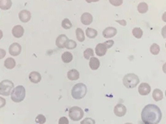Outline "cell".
<instances>
[{
  "mask_svg": "<svg viewBox=\"0 0 166 124\" xmlns=\"http://www.w3.org/2000/svg\"><path fill=\"white\" fill-rule=\"evenodd\" d=\"M161 116V109L154 104L147 105L141 113V119L145 124H158Z\"/></svg>",
  "mask_w": 166,
  "mask_h": 124,
  "instance_id": "cell-1",
  "label": "cell"
},
{
  "mask_svg": "<svg viewBox=\"0 0 166 124\" xmlns=\"http://www.w3.org/2000/svg\"><path fill=\"white\" fill-rule=\"evenodd\" d=\"M11 99L14 103H20L25 99L26 90L22 85H18L13 89L11 92Z\"/></svg>",
  "mask_w": 166,
  "mask_h": 124,
  "instance_id": "cell-2",
  "label": "cell"
},
{
  "mask_svg": "<svg viewBox=\"0 0 166 124\" xmlns=\"http://www.w3.org/2000/svg\"><path fill=\"white\" fill-rule=\"evenodd\" d=\"M87 92V87L83 83L75 85L72 89V96L75 99H81L85 97Z\"/></svg>",
  "mask_w": 166,
  "mask_h": 124,
  "instance_id": "cell-3",
  "label": "cell"
},
{
  "mask_svg": "<svg viewBox=\"0 0 166 124\" xmlns=\"http://www.w3.org/2000/svg\"><path fill=\"white\" fill-rule=\"evenodd\" d=\"M140 80L137 74L130 73V74H126L123 77V83L124 86L127 88H135L139 83Z\"/></svg>",
  "mask_w": 166,
  "mask_h": 124,
  "instance_id": "cell-4",
  "label": "cell"
},
{
  "mask_svg": "<svg viewBox=\"0 0 166 124\" xmlns=\"http://www.w3.org/2000/svg\"><path fill=\"white\" fill-rule=\"evenodd\" d=\"M14 84L9 80H3L0 82V95L4 96H8L11 94Z\"/></svg>",
  "mask_w": 166,
  "mask_h": 124,
  "instance_id": "cell-5",
  "label": "cell"
},
{
  "mask_svg": "<svg viewBox=\"0 0 166 124\" xmlns=\"http://www.w3.org/2000/svg\"><path fill=\"white\" fill-rule=\"evenodd\" d=\"M69 117L73 121H78L84 116V112L82 109L78 106H73L69 109Z\"/></svg>",
  "mask_w": 166,
  "mask_h": 124,
  "instance_id": "cell-6",
  "label": "cell"
},
{
  "mask_svg": "<svg viewBox=\"0 0 166 124\" xmlns=\"http://www.w3.org/2000/svg\"><path fill=\"white\" fill-rule=\"evenodd\" d=\"M22 47L20 43H12L9 48V52L12 56H18L21 53Z\"/></svg>",
  "mask_w": 166,
  "mask_h": 124,
  "instance_id": "cell-7",
  "label": "cell"
},
{
  "mask_svg": "<svg viewBox=\"0 0 166 124\" xmlns=\"http://www.w3.org/2000/svg\"><path fill=\"white\" fill-rule=\"evenodd\" d=\"M113 112H114V114L116 115V116L122 117V116H123L126 114V106H123V104H117L114 107Z\"/></svg>",
  "mask_w": 166,
  "mask_h": 124,
  "instance_id": "cell-8",
  "label": "cell"
},
{
  "mask_svg": "<svg viewBox=\"0 0 166 124\" xmlns=\"http://www.w3.org/2000/svg\"><path fill=\"white\" fill-rule=\"evenodd\" d=\"M19 18H20V21L23 23H27L31 18V13L28 10L23 9L19 13Z\"/></svg>",
  "mask_w": 166,
  "mask_h": 124,
  "instance_id": "cell-9",
  "label": "cell"
},
{
  "mask_svg": "<svg viewBox=\"0 0 166 124\" xmlns=\"http://www.w3.org/2000/svg\"><path fill=\"white\" fill-rule=\"evenodd\" d=\"M138 92L141 96H147L151 92V87L148 83H141L138 87Z\"/></svg>",
  "mask_w": 166,
  "mask_h": 124,
  "instance_id": "cell-10",
  "label": "cell"
},
{
  "mask_svg": "<svg viewBox=\"0 0 166 124\" xmlns=\"http://www.w3.org/2000/svg\"><path fill=\"white\" fill-rule=\"evenodd\" d=\"M117 33V30L114 27H107V28L105 29L103 31V35L105 38H110V37H113Z\"/></svg>",
  "mask_w": 166,
  "mask_h": 124,
  "instance_id": "cell-11",
  "label": "cell"
},
{
  "mask_svg": "<svg viewBox=\"0 0 166 124\" xmlns=\"http://www.w3.org/2000/svg\"><path fill=\"white\" fill-rule=\"evenodd\" d=\"M12 33H13V35L15 36L16 38H20V37L23 36V33H24V29L20 25H17V26H15L13 28Z\"/></svg>",
  "mask_w": 166,
  "mask_h": 124,
  "instance_id": "cell-12",
  "label": "cell"
},
{
  "mask_svg": "<svg viewBox=\"0 0 166 124\" xmlns=\"http://www.w3.org/2000/svg\"><path fill=\"white\" fill-rule=\"evenodd\" d=\"M68 38L67 37L66 35L65 34H61L57 37L56 39V45L59 48H64L65 47V43Z\"/></svg>",
  "mask_w": 166,
  "mask_h": 124,
  "instance_id": "cell-13",
  "label": "cell"
},
{
  "mask_svg": "<svg viewBox=\"0 0 166 124\" xmlns=\"http://www.w3.org/2000/svg\"><path fill=\"white\" fill-rule=\"evenodd\" d=\"M106 51H107V47L104 44V43H99L96 47V54H97V56H104L106 54Z\"/></svg>",
  "mask_w": 166,
  "mask_h": 124,
  "instance_id": "cell-14",
  "label": "cell"
},
{
  "mask_svg": "<svg viewBox=\"0 0 166 124\" xmlns=\"http://www.w3.org/2000/svg\"><path fill=\"white\" fill-rule=\"evenodd\" d=\"M29 79L31 82L35 83H39L41 80V75L40 74V73L37 72V71H32L30 74H29Z\"/></svg>",
  "mask_w": 166,
  "mask_h": 124,
  "instance_id": "cell-15",
  "label": "cell"
},
{
  "mask_svg": "<svg viewBox=\"0 0 166 124\" xmlns=\"http://www.w3.org/2000/svg\"><path fill=\"white\" fill-rule=\"evenodd\" d=\"M92 20V16L89 13H84L81 17V22L84 25H90Z\"/></svg>",
  "mask_w": 166,
  "mask_h": 124,
  "instance_id": "cell-16",
  "label": "cell"
},
{
  "mask_svg": "<svg viewBox=\"0 0 166 124\" xmlns=\"http://www.w3.org/2000/svg\"><path fill=\"white\" fill-rule=\"evenodd\" d=\"M67 76H68V79L71 80V81H75V80L79 78V72L77 70L72 69L68 71Z\"/></svg>",
  "mask_w": 166,
  "mask_h": 124,
  "instance_id": "cell-17",
  "label": "cell"
},
{
  "mask_svg": "<svg viewBox=\"0 0 166 124\" xmlns=\"http://www.w3.org/2000/svg\"><path fill=\"white\" fill-rule=\"evenodd\" d=\"M100 62L98 58H95V57H92V58H90L89 67L92 70H97L100 68Z\"/></svg>",
  "mask_w": 166,
  "mask_h": 124,
  "instance_id": "cell-18",
  "label": "cell"
},
{
  "mask_svg": "<svg viewBox=\"0 0 166 124\" xmlns=\"http://www.w3.org/2000/svg\"><path fill=\"white\" fill-rule=\"evenodd\" d=\"M152 97L156 102L161 101V99H163V92H161V90L158 89V88H155V89L153 91Z\"/></svg>",
  "mask_w": 166,
  "mask_h": 124,
  "instance_id": "cell-19",
  "label": "cell"
},
{
  "mask_svg": "<svg viewBox=\"0 0 166 124\" xmlns=\"http://www.w3.org/2000/svg\"><path fill=\"white\" fill-rule=\"evenodd\" d=\"M12 6L11 0H0V9L2 10L9 9Z\"/></svg>",
  "mask_w": 166,
  "mask_h": 124,
  "instance_id": "cell-20",
  "label": "cell"
},
{
  "mask_svg": "<svg viewBox=\"0 0 166 124\" xmlns=\"http://www.w3.org/2000/svg\"><path fill=\"white\" fill-rule=\"evenodd\" d=\"M4 65L7 69H13L16 66V61L13 58H9L4 62Z\"/></svg>",
  "mask_w": 166,
  "mask_h": 124,
  "instance_id": "cell-21",
  "label": "cell"
},
{
  "mask_svg": "<svg viewBox=\"0 0 166 124\" xmlns=\"http://www.w3.org/2000/svg\"><path fill=\"white\" fill-rule=\"evenodd\" d=\"M62 61H63V62H65V63H69V62H71V61H72V59H73V56H72V53L66 51L62 54Z\"/></svg>",
  "mask_w": 166,
  "mask_h": 124,
  "instance_id": "cell-22",
  "label": "cell"
},
{
  "mask_svg": "<svg viewBox=\"0 0 166 124\" xmlns=\"http://www.w3.org/2000/svg\"><path fill=\"white\" fill-rule=\"evenodd\" d=\"M138 10L140 13H145L148 10V6L146 2H141L138 4Z\"/></svg>",
  "mask_w": 166,
  "mask_h": 124,
  "instance_id": "cell-23",
  "label": "cell"
},
{
  "mask_svg": "<svg viewBox=\"0 0 166 124\" xmlns=\"http://www.w3.org/2000/svg\"><path fill=\"white\" fill-rule=\"evenodd\" d=\"M75 33H76V37L78 41L83 42L85 40V34L81 28H77Z\"/></svg>",
  "mask_w": 166,
  "mask_h": 124,
  "instance_id": "cell-24",
  "label": "cell"
},
{
  "mask_svg": "<svg viewBox=\"0 0 166 124\" xmlns=\"http://www.w3.org/2000/svg\"><path fill=\"white\" fill-rule=\"evenodd\" d=\"M85 33H86V36L91 39L95 38L98 34L96 30L92 28H87L86 30H85Z\"/></svg>",
  "mask_w": 166,
  "mask_h": 124,
  "instance_id": "cell-25",
  "label": "cell"
},
{
  "mask_svg": "<svg viewBox=\"0 0 166 124\" xmlns=\"http://www.w3.org/2000/svg\"><path fill=\"white\" fill-rule=\"evenodd\" d=\"M132 33H133V35L136 38L140 39L141 38V36L143 35V31H142V30H141V28H139V27H135V28H134L133 30H132Z\"/></svg>",
  "mask_w": 166,
  "mask_h": 124,
  "instance_id": "cell-26",
  "label": "cell"
},
{
  "mask_svg": "<svg viewBox=\"0 0 166 124\" xmlns=\"http://www.w3.org/2000/svg\"><path fill=\"white\" fill-rule=\"evenodd\" d=\"M150 51L154 55L158 54L160 52V47L157 43H153L150 47Z\"/></svg>",
  "mask_w": 166,
  "mask_h": 124,
  "instance_id": "cell-27",
  "label": "cell"
},
{
  "mask_svg": "<svg viewBox=\"0 0 166 124\" xmlns=\"http://www.w3.org/2000/svg\"><path fill=\"white\" fill-rule=\"evenodd\" d=\"M94 56V52H93V50L92 48H88L84 51V58L85 59L89 60L91 58Z\"/></svg>",
  "mask_w": 166,
  "mask_h": 124,
  "instance_id": "cell-28",
  "label": "cell"
},
{
  "mask_svg": "<svg viewBox=\"0 0 166 124\" xmlns=\"http://www.w3.org/2000/svg\"><path fill=\"white\" fill-rule=\"evenodd\" d=\"M62 26L64 29H65V30H68V29L72 28V23H71V21H70L68 19L66 18V19H64V20H62Z\"/></svg>",
  "mask_w": 166,
  "mask_h": 124,
  "instance_id": "cell-29",
  "label": "cell"
},
{
  "mask_svg": "<svg viewBox=\"0 0 166 124\" xmlns=\"http://www.w3.org/2000/svg\"><path fill=\"white\" fill-rule=\"evenodd\" d=\"M76 42L74 41L73 40H68L65 43V47L67 49H74V48L76 47Z\"/></svg>",
  "mask_w": 166,
  "mask_h": 124,
  "instance_id": "cell-30",
  "label": "cell"
},
{
  "mask_svg": "<svg viewBox=\"0 0 166 124\" xmlns=\"http://www.w3.org/2000/svg\"><path fill=\"white\" fill-rule=\"evenodd\" d=\"M35 122L39 124H43L45 122H46V118H45V116H43V115L40 114L36 117V119H35Z\"/></svg>",
  "mask_w": 166,
  "mask_h": 124,
  "instance_id": "cell-31",
  "label": "cell"
},
{
  "mask_svg": "<svg viewBox=\"0 0 166 124\" xmlns=\"http://www.w3.org/2000/svg\"><path fill=\"white\" fill-rule=\"evenodd\" d=\"M81 124H96V122L92 118H85L81 122Z\"/></svg>",
  "mask_w": 166,
  "mask_h": 124,
  "instance_id": "cell-32",
  "label": "cell"
},
{
  "mask_svg": "<svg viewBox=\"0 0 166 124\" xmlns=\"http://www.w3.org/2000/svg\"><path fill=\"white\" fill-rule=\"evenodd\" d=\"M110 2L114 6H120L123 3V0H110Z\"/></svg>",
  "mask_w": 166,
  "mask_h": 124,
  "instance_id": "cell-33",
  "label": "cell"
},
{
  "mask_svg": "<svg viewBox=\"0 0 166 124\" xmlns=\"http://www.w3.org/2000/svg\"><path fill=\"white\" fill-rule=\"evenodd\" d=\"M58 124H69L68 118L65 117V116H62V117H61L60 119H59V121H58Z\"/></svg>",
  "mask_w": 166,
  "mask_h": 124,
  "instance_id": "cell-34",
  "label": "cell"
},
{
  "mask_svg": "<svg viewBox=\"0 0 166 124\" xmlns=\"http://www.w3.org/2000/svg\"><path fill=\"white\" fill-rule=\"evenodd\" d=\"M113 43H114V41H113V40H110L105 42L104 44L106 45V47H107V49H108V48H110L112 46H113Z\"/></svg>",
  "mask_w": 166,
  "mask_h": 124,
  "instance_id": "cell-35",
  "label": "cell"
},
{
  "mask_svg": "<svg viewBox=\"0 0 166 124\" xmlns=\"http://www.w3.org/2000/svg\"><path fill=\"white\" fill-rule=\"evenodd\" d=\"M6 106V99L0 96V109Z\"/></svg>",
  "mask_w": 166,
  "mask_h": 124,
  "instance_id": "cell-36",
  "label": "cell"
},
{
  "mask_svg": "<svg viewBox=\"0 0 166 124\" xmlns=\"http://www.w3.org/2000/svg\"><path fill=\"white\" fill-rule=\"evenodd\" d=\"M6 52L5 50L0 48V59H2L6 56Z\"/></svg>",
  "mask_w": 166,
  "mask_h": 124,
  "instance_id": "cell-37",
  "label": "cell"
},
{
  "mask_svg": "<svg viewBox=\"0 0 166 124\" xmlns=\"http://www.w3.org/2000/svg\"><path fill=\"white\" fill-rule=\"evenodd\" d=\"M161 35L164 38H166V26H164L162 29H161Z\"/></svg>",
  "mask_w": 166,
  "mask_h": 124,
  "instance_id": "cell-38",
  "label": "cell"
},
{
  "mask_svg": "<svg viewBox=\"0 0 166 124\" xmlns=\"http://www.w3.org/2000/svg\"><path fill=\"white\" fill-rule=\"evenodd\" d=\"M116 23H120V24L121 25V26H126V20H116Z\"/></svg>",
  "mask_w": 166,
  "mask_h": 124,
  "instance_id": "cell-39",
  "label": "cell"
},
{
  "mask_svg": "<svg viewBox=\"0 0 166 124\" xmlns=\"http://www.w3.org/2000/svg\"><path fill=\"white\" fill-rule=\"evenodd\" d=\"M88 3H91V2H98V1H100V0H85Z\"/></svg>",
  "mask_w": 166,
  "mask_h": 124,
  "instance_id": "cell-40",
  "label": "cell"
},
{
  "mask_svg": "<svg viewBox=\"0 0 166 124\" xmlns=\"http://www.w3.org/2000/svg\"><path fill=\"white\" fill-rule=\"evenodd\" d=\"M162 20L166 23V12L165 13H164V14L162 15Z\"/></svg>",
  "mask_w": 166,
  "mask_h": 124,
  "instance_id": "cell-41",
  "label": "cell"
},
{
  "mask_svg": "<svg viewBox=\"0 0 166 124\" xmlns=\"http://www.w3.org/2000/svg\"><path fill=\"white\" fill-rule=\"evenodd\" d=\"M162 70H163V71H164V73H165L166 74V63H164V65H163Z\"/></svg>",
  "mask_w": 166,
  "mask_h": 124,
  "instance_id": "cell-42",
  "label": "cell"
},
{
  "mask_svg": "<svg viewBox=\"0 0 166 124\" xmlns=\"http://www.w3.org/2000/svg\"><path fill=\"white\" fill-rule=\"evenodd\" d=\"M2 36H3V33H2V31L0 30V40L2 38Z\"/></svg>",
  "mask_w": 166,
  "mask_h": 124,
  "instance_id": "cell-43",
  "label": "cell"
},
{
  "mask_svg": "<svg viewBox=\"0 0 166 124\" xmlns=\"http://www.w3.org/2000/svg\"><path fill=\"white\" fill-rule=\"evenodd\" d=\"M125 124H133V123H130V122H126V123H125Z\"/></svg>",
  "mask_w": 166,
  "mask_h": 124,
  "instance_id": "cell-44",
  "label": "cell"
},
{
  "mask_svg": "<svg viewBox=\"0 0 166 124\" xmlns=\"http://www.w3.org/2000/svg\"><path fill=\"white\" fill-rule=\"evenodd\" d=\"M164 94H165V96H166V90H165V92H164Z\"/></svg>",
  "mask_w": 166,
  "mask_h": 124,
  "instance_id": "cell-45",
  "label": "cell"
},
{
  "mask_svg": "<svg viewBox=\"0 0 166 124\" xmlns=\"http://www.w3.org/2000/svg\"><path fill=\"white\" fill-rule=\"evenodd\" d=\"M165 47H166V43H165Z\"/></svg>",
  "mask_w": 166,
  "mask_h": 124,
  "instance_id": "cell-46",
  "label": "cell"
},
{
  "mask_svg": "<svg viewBox=\"0 0 166 124\" xmlns=\"http://www.w3.org/2000/svg\"><path fill=\"white\" fill-rule=\"evenodd\" d=\"M68 1H71V0H68Z\"/></svg>",
  "mask_w": 166,
  "mask_h": 124,
  "instance_id": "cell-47",
  "label": "cell"
}]
</instances>
